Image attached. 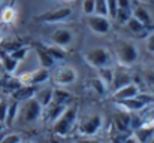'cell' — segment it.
I'll list each match as a JSON object with an SVG mask.
<instances>
[{"instance_id": "6da1fadb", "label": "cell", "mask_w": 154, "mask_h": 143, "mask_svg": "<svg viewBox=\"0 0 154 143\" xmlns=\"http://www.w3.org/2000/svg\"><path fill=\"white\" fill-rule=\"evenodd\" d=\"M78 115H79V109L76 104H69L64 112L57 118L55 122H52V131L57 136L66 137L72 133V130L76 127V121H78Z\"/></svg>"}, {"instance_id": "7a4b0ae2", "label": "cell", "mask_w": 154, "mask_h": 143, "mask_svg": "<svg viewBox=\"0 0 154 143\" xmlns=\"http://www.w3.org/2000/svg\"><path fill=\"white\" fill-rule=\"evenodd\" d=\"M114 52L118 60V64L124 67H132L139 57L136 45L129 39H117L114 43Z\"/></svg>"}, {"instance_id": "3957f363", "label": "cell", "mask_w": 154, "mask_h": 143, "mask_svg": "<svg viewBox=\"0 0 154 143\" xmlns=\"http://www.w3.org/2000/svg\"><path fill=\"white\" fill-rule=\"evenodd\" d=\"M103 127V116L99 112H90L76 121V131L81 136H96Z\"/></svg>"}, {"instance_id": "277c9868", "label": "cell", "mask_w": 154, "mask_h": 143, "mask_svg": "<svg viewBox=\"0 0 154 143\" xmlns=\"http://www.w3.org/2000/svg\"><path fill=\"white\" fill-rule=\"evenodd\" d=\"M41 118H42V106L35 97L20 103V110H18L20 121H23L24 124H33Z\"/></svg>"}, {"instance_id": "5b68a950", "label": "cell", "mask_w": 154, "mask_h": 143, "mask_svg": "<svg viewBox=\"0 0 154 143\" xmlns=\"http://www.w3.org/2000/svg\"><path fill=\"white\" fill-rule=\"evenodd\" d=\"M85 63L94 69H99V67H106V66H111L112 63V54L109 52V49L105 46H97L93 48V49H88L82 54Z\"/></svg>"}, {"instance_id": "8992f818", "label": "cell", "mask_w": 154, "mask_h": 143, "mask_svg": "<svg viewBox=\"0 0 154 143\" xmlns=\"http://www.w3.org/2000/svg\"><path fill=\"white\" fill-rule=\"evenodd\" d=\"M154 103V97L148 94H139L132 97V98H127V100H121V101H115L117 107L118 109H123V110H127L130 113H136L139 112L141 109H144L145 106Z\"/></svg>"}, {"instance_id": "52a82bcc", "label": "cell", "mask_w": 154, "mask_h": 143, "mask_svg": "<svg viewBox=\"0 0 154 143\" xmlns=\"http://www.w3.org/2000/svg\"><path fill=\"white\" fill-rule=\"evenodd\" d=\"M73 13V9L69 6H60L57 9H51L42 15H39L36 19L44 22V24H61L66 22Z\"/></svg>"}, {"instance_id": "ba28073f", "label": "cell", "mask_w": 154, "mask_h": 143, "mask_svg": "<svg viewBox=\"0 0 154 143\" xmlns=\"http://www.w3.org/2000/svg\"><path fill=\"white\" fill-rule=\"evenodd\" d=\"M50 78H51L50 69H45V67H39V69L26 72V73L18 76V79H20V82L23 85H33V87L45 84Z\"/></svg>"}, {"instance_id": "9c48e42d", "label": "cell", "mask_w": 154, "mask_h": 143, "mask_svg": "<svg viewBox=\"0 0 154 143\" xmlns=\"http://www.w3.org/2000/svg\"><path fill=\"white\" fill-rule=\"evenodd\" d=\"M52 79L57 87H69L78 81V72L72 66H63L55 70Z\"/></svg>"}, {"instance_id": "30bf717a", "label": "cell", "mask_w": 154, "mask_h": 143, "mask_svg": "<svg viewBox=\"0 0 154 143\" xmlns=\"http://www.w3.org/2000/svg\"><path fill=\"white\" fill-rule=\"evenodd\" d=\"M87 25L96 34H108L111 31V27H112L109 16L97 15V13H93V15L87 16Z\"/></svg>"}, {"instance_id": "8fae6325", "label": "cell", "mask_w": 154, "mask_h": 143, "mask_svg": "<svg viewBox=\"0 0 154 143\" xmlns=\"http://www.w3.org/2000/svg\"><path fill=\"white\" fill-rule=\"evenodd\" d=\"M112 124H114L115 131L127 134L129 131H132V113L127 110L118 109L112 118Z\"/></svg>"}, {"instance_id": "7c38bea8", "label": "cell", "mask_w": 154, "mask_h": 143, "mask_svg": "<svg viewBox=\"0 0 154 143\" xmlns=\"http://www.w3.org/2000/svg\"><path fill=\"white\" fill-rule=\"evenodd\" d=\"M133 82V78H132V73L129 70V67H124V66H120L114 69V78H112V84H111V90L115 91L127 84Z\"/></svg>"}, {"instance_id": "4fadbf2b", "label": "cell", "mask_w": 154, "mask_h": 143, "mask_svg": "<svg viewBox=\"0 0 154 143\" xmlns=\"http://www.w3.org/2000/svg\"><path fill=\"white\" fill-rule=\"evenodd\" d=\"M52 45H57V46L66 48L69 46L72 42H73V31L70 28H66V27H60V28H55L50 36Z\"/></svg>"}, {"instance_id": "5bb4252c", "label": "cell", "mask_w": 154, "mask_h": 143, "mask_svg": "<svg viewBox=\"0 0 154 143\" xmlns=\"http://www.w3.org/2000/svg\"><path fill=\"white\" fill-rule=\"evenodd\" d=\"M69 104H61V103H55L51 101L48 106L42 107V119L48 124H52L57 121V118L64 112V109L67 107Z\"/></svg>"}, {"instance_id": "9a60e30c", "label": "cell", "mask_w": 154, "mask_h": 143, "mask_svg": "<svg viewBox=\"0 0 154 143\" xmlns=\"http://www.w3.org/2000/svg\"><path fill=\"white\" fill-rule=\"evenodd\" d=\"M139 93H141L139 85L135 84V82H130V84H127V85H124V87H121V88L112 91V100H114V101L127 100V98H132V97L138 95Z\"/></svg>"}, {"instance_id": "2e32d148", "label": "cell", "mask_w": 154, "mask_h": 143, "mask_svg": "<svg viewBox=\"0 0 154 143\" xmlns=\"http://www.w3.org/2000/svg\"><path fill=\"white\" fill-rule=\"evenodd\" d=\"M132 136L138 143H150L154 136V124H142L132 130Z\"/></svg>"}, {"instance_id": "e0dca14e", "label": "cell", "mask_w": 154, "mask_h": 143, "mask_svg": "<svg viewBox=\"0 0 154 143\" xmlns=\"http://www.w3.org/2000/svg\"><path fill=\"white\" fill-rule=\"evenodd\" d=\"M36 87H33V85H20L15 91H12L11 94H12V100H17V101H26V100H29V98H32V97H35L36 94Z\"/></svg>"}, {"instance_id": "ac0fdd59", "label": "cell", "mask_w": 154, "mask_h": 143, "mask_svg": "<svg viewBox=\"0 0 154 143\" xmlns=\"http://www.w3.org/2000/svg\"><path fill=\"white\" fill-rule=\"evenodd\" d=\"M132 16L133 18H136L138 21H141L147 28H150L151 27V15H150V12H148V9L145 7V6H142V4H138L135 9H132Z\"/></svg>"}, {"instance_id": "d6986e66", "label": "cell", "mask_w": 154, "mask_h": 143, "mask_svg": "<svg viewBox=\"0 0 154 143\" xmlns=\"http://www.w3.org/2000/svg\"><path fill=\"white\" fill-rule=\"evenodd\" d=\"M18 110H20V101H17V100L9 101L8 113H6V121H5L6 127H12L15 124V121L18 119Z\"/></svg>"}, {"instance_id": "ffe728a7", "label": "cell", "mask_w": 154, "mask_h": 143, "mask_svg": "<svg viewBox=\"0 0 154 143\" xmlns=\"http://www.w3.org/2000/svg\"><path fill=\"white\" fill-rule=\"evenodd\" d=\"M52 94H54V88L52 87H45V88H41V90L36 91L35 98L39 101V104L42 107H45L52 101Z\"/></svg>"}, {"instance_id": "44dd1931", "label": "cell", "mask_w": 154, "mask_h": 143, "mask_svg": "<svg viewBox=\"0 0 154 143\" xmlns=\"http://www.w3.org/2000/svg\"><path fill=\"white\" fill-rule=\"evenodd\" d=\"M96 70H97V78L102 81L108 88H111L112 78H114V69L111 66H106V67H99Z\"/></svg>"}, {"instance_id": "7402d4cb", "label": "cell", "mask_w": 154, "mask_h": 143, "mask_svg": "<svg viewBox=\"0 0 154 143\" xmlns=\"http://www.w3.org/2000/svg\"><path fill=\"white\" fill-rule=\"evenodd\" d=\"M36 52H38V57H39V61H41V67H45V69H51L52 66L55 64V61L52 60V57L48 54V51L42 46L36 48Z\"/></svg>"}, {"instance_id": "603a6c76", "label": "cell", "mask_w": 154, "mask_h": 143, "mask_svg": "<svg viewBox=\"0 0 154 143\" xmlns=\"http://www.w3.org/2000/svg\"><path fill=\"white\" fill-rule=\"evenodd\" d=\"M72 94L67 93L63 88H54V94H52V101L55 103H61V104H70Z\"/></svg>"}, {"instance_id": "cb8c5ba5", "label": "cell", "mask_w": 154, "mask_h": 143, "mask_svg": "<svg viewBox=\"0 0 154 143\" xmlns=\"http://www.w3.org/2000/svg\"><path fill=\"white\" fill-rule=\"evenodd\" d=\"M45 49L48 51V54L52 57L54 61H61L66 58L67 52H66V48H61V46H57V45H50V46H45Z\"/></svg>"}, {"instance_id": "d4e9b609", "label": "cell", "mask_w": 154, "mask_h": 143, "mask_svg": "<svg viewBox=\"0 0 154 143\" xmlns=\"http://www.w3.org/2000/svg\"><path fill=\"white\" fill-rule=\"evenodd\" d=\"M2 64H3V67H5V70H6L8 73H14V72L17 70L20 61L15 60L11 54H6V55H3V58H2Z\"/></svg>"}, {"instance_id": "484cf974", "label": "cell", "mask_w": 154, "mask_h": 143, "mask_svg": "<svg viewBox=\"0 0 154 143\" xmlns=\"http://www.w3.org/2000/svg\"><path fill=\"white\" fill-rule=\"evenodd\" d=\"M88 85H90V88L93 90V93H96L97 95H105L106 93H108V90H109V88L103 84L97 76H96V78H93V79H90Z\"/></svg>"}, {"instance_id": "4316f807", "label": "cell", "mask_w": 154, "mask_h": 143, "mask_svg": "<svg viewBox=\"0 0 154 143\" xmlns=\"http://www.w3.org/2000/svg\"><path fill=\"white\" fill-rule=\"evenodd\" d=\"M15 18H17V10H15L12 6H6V7L0 12V21L5 22V24L14 22Z\"/></svg>"}, {"instance_id": "83f0119b", "label": "cell", "mask_w": 154, "mask_h": 143, "mask_svg": "<svg viewBox=\"0 0 154 143\" xmlns=\"http://www.w3.org/2000/svg\"><path fill=\"white\" fill-rule=\"evenodd\" d=\"M126 25L129 27V30L132 31V33H135V34H139V33H142V31H145L147 30V27L141 22V21H138L136 18H130L127 22H126Z\"/></svg>"}, {"instance_id": "f1b7e54d", "label": "cell", "mask_w": 154, "mask_h": 143, "mask_svg": "<svg viewBox=\"0 0 154 143\" xmlns=\"http://www.w3.org/2000/svg\"><path fill=\"white\" fill-rule=\"evenodd\" d=\"M130 18H132V9H123V7H118L117 9L115 21L118 24H126Z\"/></svg>"}, {"instance_id": "f546056e", "label": "cell", "mask_w": 154, "mask_h": 143, "mask_svg": "<svg viewBox=\"0 0 154 143\" xmlns=\"http://www.w3.org/2000/svg\"><path fill=\"white\" fill-rule=\"evenodd\" d=\"M0 143H23V136L21 133H8L2 136Z\"/></svg>"}, {"instance_id": "4dcf8cb0", "label": "cell", "mask_w": 154, "mask_h": 143, "mask_svg": "<svg viewBox=\"0 0 154 143\" xmlns=\"http://www.w3.org/2000/svg\"><path fill=\"white\" fill-rule=\"evenodd\" d=\"M142 79L150 88H153L154 91V69H145L142 72Z\"/></svg>"}, {"instance_id": "1f68e13d", "label": "cell", "mask_w": 154, "mask_h": 143, "mask_svg": "<svg viewBox=\"0 0 154 143\" xmlns=\"http://www.w3.org/2000/svg\"><path fill=\"white\" fill-rule=\"evenodd\" d=\"M94 7H96V0H82V12L85 13V16L93 15Z\"/></svg>"}, {"instance_id": "d6a6232c", "label": "cell", "mask_w": 154, "mask_h": 143, "mask_svg": "<svg viewBox=\"0 0 154 143\" xmlns=\"http://www.w3.org/2000/svg\"><path fill=\"white\" fill-rule=\"evenodd\" d=\"M94 13L108 16V3H106V0H96V7H94Z\"/></svg>"}, {"instance_id": "836d02e7", "label": "cell", "mask_w": 154, "mask_h": 143, "mask_svg": "<svg viewBox=\"0 0 154 143\" xmlns=\"http://www.w3.org/2000/svg\"><path fill=\"white\" fill-rule=\"evenodd\" d=\"M73 143H100V140L96 136H81V134H78V137L73 139Z\"/></svg>"}, {"instance_id": "e575fe53", "label": "cell", "mask_w": 154, "mask_h": 143, "mask_svg": "<svg viewBox=\"0 0 154 143\" xmlns=\"http://www.w3.org/2000/svg\"><path fill=\"white\" fill-rule=\"evenodd\" d=\"M108 3V16L115 19V15H117V9H118V4H117V0H106Z\"/></svg>"}, {"instance_id": "d590c367", "label": "cell", "mask_w": 154, "mask_h": 143, "mask_svg": "<svg viewBox=\"0 0 154 143\" xmlns=\"http://www.w3.org/2000/svg\"><path fill=\"white\" fill-rule=\"evenodd\" d=\"M27 52H29V49H27V48H17L15 51H12V52H11V55H12L15 60H18V61H23V60L26 58Z\"/></svg>"}, {"instance_id": "8d00e7d4", "label": "cell", "mask_w": 154, "mask_h": 143, "mask_svg": "<svg viewBox=\"0 0 154 143\" xmlns=\"http://www.w3.org/2000/svg\"><path fill=\"white\" fill-rule=\"evenodd\" d=\"M145 48L150 54H154V31L148 33L145 37Z\"/></svg>"}, {"instance_id": "74e56055", "label": "cell", "mask_w": 154, "mask_h": 143, "mask_svg": "<svg viewBox=\"0 0 154 143\" xmlns=\"http://www.w3.org/2000/svg\"><path fill=\"white\" fill-rule=\"evenodd\" d=\"M8 106H9V101H8V100H0V121H2V122L6 121Z\"/></svg>"}, {"instance_id": "f35d334b", "label": "cell", "mask_w": 154, "mask_h": 143, "mask_svg": "<svg viewBox=\"0 0 154 143\" xmlns=\"http://www.w3.org/2000/svg\"><path fill=\"white\" fill-rule=\"evenodd\" d=\"M117 4H118V7H123V9H132L130 0H117Z\"/></svg>"}, {"instance_id": "ab89813d", "label": "cell", "mask_w": 154, "mask_h": 143, "mask_svg": "<svg viewBox=\"0 0 154 143\" xmlns=\"http://www.w3.org/2000/svg\"><path fill=\"white\" fill-rule=\"evenodd\" d=\"M124 143H138V142H136V139H135V137H133V136L130 134V136H127V137H126Z\"/></svg>"}, {"instance_id": "60d3db41", "label": "cell", "mask_w": 154, "mask_h": 143, "mask_svg": "<svg viewBox=\"0 0 154 143\" xmlns=\"http://www.w3.org/2000/svg\"><path fill=\"white\" fill-rule=\"evenodd\" d=\"M5 128H6L5 122H2V121H0V139H2V136L5 134V133H3V131H5Z\"/></svg>"}, {"instance_id": "b9f144b4", "label": "cell", "mask_w": 154, "mask_h": 143, "mask_svg": "<svg viewBox=\"0 0 154 143\" xmlns=\"http://www.w3.org/2000/svg\"><path fill=\"white\" fill-rule=\"evenodd\" d=\"M60 1H64V3H70V1H75V0H60Z\"/></svg>"}, {"instance_id": "7bdbcfd3", "label": "cell", "mask_w": 154, "mask_h": 143, "mask_svg": "<svg viewBox=\"0 0 154 143\" xmlns=\"http://www.w3.org/2000/svg\"><path fill=\"white\" fill-rule=\"evenodd\" d=\"M150 143H154V136H153V139H151V142H150Z\"/></svg>"}, {"instance_id": "ee69618b", "label": "cell", "mask_w": 154, "mask_h": 143, "mask_svg": "<svg viewBox=\"0 0 154 143\" xmlns=\"http://www.w3.org/2000/svg\"><path fill=\"white\" fill-rule=\"evenodd\" d=\"M141 1H148V0H141Z\"/></svg>"}, {"instance_id": "f6af8a7d", "label": "cell", "mask_w": 154, "mask_h": 143, "mask_svg": "<svg viewBox=\"0 0 154 143\" xmlns=\"http://www.w3.org/2000/svg\"><path fill=\"white\" fill-rule=\"evenodd\" d=\"M2 1H3V0H0V4H2Z\"/></svg>"}, {"instance_id": "bcb514c9", "label": "cell", "mask_w": 154, "mask_h": 143, "mask_svg": "<svg viewBox=\"0 0 154 143\" xmlns=\"http://www.w3.org/2000/svg\"><path fill=\"white\" fill-rule=\"evenodd\" d=\"M29 143H32V142H29Z\"/></svg>"}]
</instances>
